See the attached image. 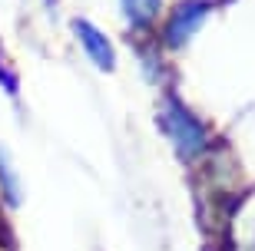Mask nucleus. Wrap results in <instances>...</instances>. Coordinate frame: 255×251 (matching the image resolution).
<instances>
[{
	"label": "nucleus",
	"instance_id": "nucleus-5",
	"mask_svg": "<svg viewBox=\"0 0 255 251\" xmlns=\"http://www.w3.org/2000/svg\"><path fill=\"white\" fill-rule=\"evenodd\" d=\"M132 47H136V63H139L142 76L149 83H166L169 80V53L159 47L156 33L152 37H136Z\"/></svg>",
	"mask_w": 255,
	"mask_h": 251
},
{
	"label": "nucleus",
	"instance_id": "nucleus-8",
	"mask_svg": "<svg viewBox=\"0 0 255 251\" xmlns=\"http://www.w3.org/2000/svg\"><path fill=\"white\" fill-rule=\"evenodd\" d=\"M43 3H47V10H50V13H57V0H43Z\"/></svg>",
	"mask_w": 255,
	"mask_h": 251
},
{
	"label": "nucleus",
	"instance_id": "nucleus-7",
	"mask_svg": "<svg viewBox=\"0 0 255 251\" xmlns=\"http://www.w3.org/2000/svg\"><path fill=\"white\" fill-rule=\"evenodd\" d=\"M0 86H3L10 96H17V70L7 63V56H3V53H0Z\"/></svg>",
	"mask_w": 255,
	"mask_h": 251
},
{
	"label": "nucleus",
	"instance_id": "nucleus-1",
	"mask_svg": "<svg viewBox=\"0 0 255 251\" xmlns=\"http://www.w3.org/2000/svg\"><path fill=\"white\" fill-rule=\"evenodd\" d=\"M156 122H159L162 136L169 139V146L176 149V156H179L186 166H199V162L209 156V149L216 146L209 122L192 109L189 102H182V96H176V93H166L159 99Z\"/></svg>",
	"mask_w": 255,
	"mask_h": 251
},
{
	"label": "nucleus",
	"instance_id": "nucleus-3",
	"mask_svg": "<svg viewBox=\"0 0 255 251\" xmlns=\"http://www.w3.org/2000/svg\"><path fill=\"white\" fill-rule=\"evenodd\" d=\"M70 33H73L80 53L86 56V63L93 66V70H103V73H113V70H116V47H113V40L106 37L93 20L73 17V20H70Z\"/></svg>",
	"mask_w": 255,
	"mask_h": 251
},
{
	"label": "nucleus",
	"instance_id": "nucleus-4",
	"mask_svg": "<svg viewBox=\"0 0 255 251\" xmlns=\"http://www.w3.org/2000/svg\"><path fill=\"white\" fill-rule=\"evenodd\" d=\"M166 13V0H120V17H123L129 37H152Z\"/></svg>",
	"mask_w": 255,
	"mask_h": 251
},
{
	"label": "nucleus",
	"instance_id": "nucleus-6",
	"mask_svg": "<svg viewBox=\"0 0 255 251\" xmlns=\"http://www.w3.org/2000/svg\"><path fill=\"white\" fill-rule=\"evenodd\" d=\"M0 198L7 208H20L23 202V185H20V172L13 168L10 156L0 149Z\"/></svg>",
	"mask_w": 255,
	"mask_h": 251
},
{
	"label": "nucleus",
	"instance_id": "nucleus-2",
	"mask_svg": "<svg viewBox=\"0 0 255 251\" xmlns=\"http://www.w3.org/2000/svg\"><path fill=\"white\" fill-rule=\"evenodd\" d=\"M212 10H216V0H176L172 7H166L156 27L159 47L166 53H182L199 37V30L209 23Z\"/></svg>",
	"mask_w": 255,
	"mask_h": 251
}]
</instances>
